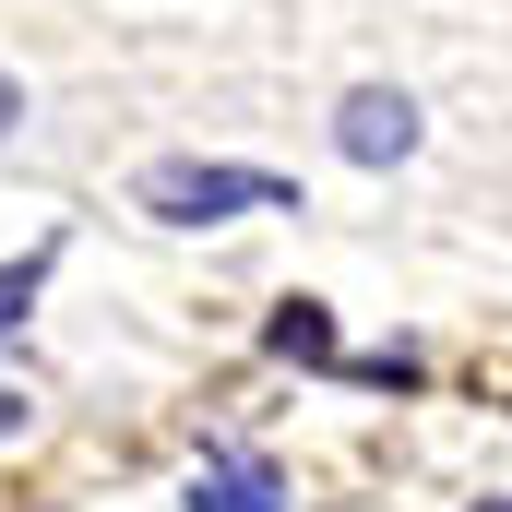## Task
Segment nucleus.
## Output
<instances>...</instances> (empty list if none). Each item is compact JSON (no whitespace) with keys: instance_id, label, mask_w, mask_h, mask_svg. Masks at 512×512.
Here are the masks:
<instances>
[{"instance_id":"1","label":"nucleus","mask_w":512,"mask_h":512,"mask_svg":"<svg viewBox=\"0 0 512 512\" xmlns=\"http://www.w3.org/2000/svg\"><path fill=\"white\" fill-rule=\"evenodd\" d=\"M131 203L155 227H227V215H298V179L274 167H227V155H155L131 179Z\"/></svg>"},{"instance_id":"2","label":"nucleus","mask_w":512,"mask_h":512,"mask_svg":"<svg viewBox=\"0 0 512 512\" xmlns=\"http://www.w3.org/2000/svg\"><path fill=\"white\" fill-rule=\"evenodd\" d=\"M417 131H429V120H417V96H405V84H346V108H334V155L382 179V167L417 155Z\"/></svg>"},{"instance_id":"3","label":"nucleus","mask_w":512,"mask_h":512,"mask_svg":"<svg viewBox=\"0 0 512 512\" xmlns=\"http://www.w3.org/2000/svg\"><path fill=\"white\" fill-rule=\"evenodd\" d=\"M191 512H286V465L251 441H203L191 465Z\"/></svg>"},{"instance_id":"4","label":"nucleus","mask_w":512,"mask_h":512,"mask_svg":"<svg viewBox=\"0 0 512 512\" xmlns=\"http://www.w3.org/2000/svg\"><path fill=\"white\" fill-rule=\"evenodd\" d=\"M262 358H286V370H334V358H346V334H334V298H274V322H262Z\"/></svg>"},{"instance_id":"5","label":"nucleus","mask_w":512,"mask_h":512,"mask_svg":"<svg viewBox=\"0 0 512 512\" xmlns=\"http://www.w3.org/2000/svg\"><path fill=\"white\" fill-rule=\"evenodd\" d=\"M48 262H60V251H48V239H36V251H24V262H0V346L24 334V310H36V286H48Z\"/></svg>"},{"instance_id":"6","label":"nucleus","mask_w":512,"mask_h":512,"mask_svg":"<svg viewBox=\"0 0 512 512\" xmlns=\"http://www.w3.org/2000/svg\"><path fill=\"white\" fill-rule=\"evenodd\" d=\"M334 370H358V382H382V393H417V382H429V358H417V346H382V358H334Z\"/></svg>"},{"instance_id":"7","label":"nucleus","mask_w":512,"mask_h":512,"mask_svg":"<svg viewBox=\"0 0 512 512\" xmlns=\"http://www.w3.org/2000/svg\"><path fill=\"white\" fill-rule=\"evenodd\" d=\"M12 131H24V84L0 72V143H12Z\"/></svg>"}]
</instances>
